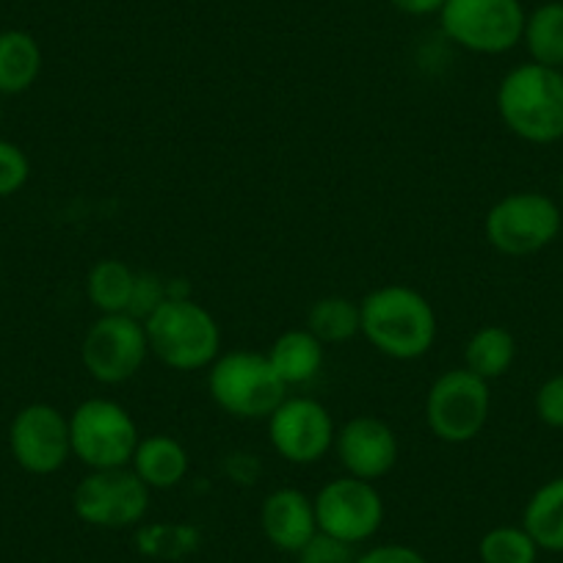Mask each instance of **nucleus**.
Instances as JSON below:
<instances>
[{
  "label": "nucleus",
  "instance_id": "aec40b11",
  "mask_svg": "<svg viewBox=\"0 0 563 563\" xmlns=\"http://www.w3.org/2000/svg\"><path fill=\"white\" fill-rule=\"evenodd\" d=\"M522 528L539 550L563 552V475L547 481L530 495L522 511Z\"/></svg>",
  "mask_w": 563,
  "mask_h": 563
},
{
  "label": "nucleus",
  "instance_id": "f3484780",
  "mask_svg": "<svg viewBox=\"0 0 563 563\" xmlns=\"http://www.w3.org/2000/svg\"><path fill=\"white\" fill-rule=\"evenodd\" d=\"M265 356L285 387H301L318 378L327 360V349L310 329H288L271 343Z\"/></svg>",
  "mask_w": 563,
  "mask_h": 563
},
{
  "label": "nucleus",
  "instance_id": "7c9ffc66",
  "mask_svg": "<svg viewBox=\"0 0 563 563\" xmlns=\"http://www.w3.org/2000/svg\"><path fill=\"white\" fill-rule=\"evenodd\" d=\"M389 3L409 18H431L445 7V0H389Z\"/></svg>",
  "mask_w": 563,
  "mask_h": 563
},
{
  "label": "nucleus",
  "instance_id": "7ed1b4c3",
  "mask_svg": "<svg viewBox=\"0 0 563 563\" xmlns=\"http://www.w3.org/2000/svg\"><path fill=\"white\" fill-rule=\"evenodd\" d=\"M150 354L180 373L208 371L221 354V327L208 307L191 296L166 299L144 321Z\"/></svg>",
  "mask_w": 563,
  "mask_h": 563
},
{
  "label": "nucleus",
  "instance_id": "1a4fd4ad",
  "mask_svg": "<svg viewBox=\"0 0 563 563\" xmlns=\"http://www.w3.org/2000/svg\"><path fill=\"white\" fill-rule=\"evenodd\" d=\"M150 489L130 467L89 470L73 492V511L84 525L124 530L144 522L150 514Z\"/></svg>",
  "mask_w": 563,
  "mask_h": 563
},
{
  "label": "nucleus",
  "instance_id": "39448f33",
  "mask_svg": "<svg viewBox=\"0 0 563 563\" xmlns=\"http://www.w3.org/2000/svg\"><path fill=\"white\" fill-rule=\"evenodd\" d=\"M563 230L561 205L541 191H514L497 199L484 219V235L503 257H530L555 243Z\"/></svg>",
  "mask_w": 563,
  "mask_h": 563
},
{
  "label": "nucleus",
  "instance_id": "0eeeda50",
  "mask_svg": "<svg viewBox=\"0 0 563 563\" xmlns=\"http://www.w3.org/2000/svg\"><path fill=\"white\" fill-rule=\"evenodd\" d=\"M522 0H445L440 9L442 34L475 56H503L522 45Z\"/></svg>",
  "mask_w": 563,
  "mask_h": 563
},
{
  "label": "nucleus",
  "instance_id": "b1692460",
  "mask_svg": "<svg viewBox=\"0 0 563 563\" xmlns=\"http://www.w3.org/2000/svg\"><path fill=\"white\" fill-rule=\"evenodd\" d=\"M539 552V544L522 525H497L478 541L481 563H536Z\"/></svg>",
  "mask_w": 563,
  "mask_h": 563
},
{
  "label": "nucleus",
  "instance_id": "dca6fc26",
  "mask_svg": "<svg viewBox=\"0 0 563 563\" xmlns=\"http://www.w3.org/2000/svg\"><path fill=\"white\" fill-rule=\"evenodd\" d=\"M130 470L153 492L175 489L186 481L191 459H188L186 445L180 440L169 434H153L139 440Z\"/></svg>",
  "mask_w": 563,
  "mask_h": 563
},
{
  "label": "nucleus",
  "instance_id": "c756f323",
  "mask_svg": "<svg viewBox=\"0 0 563 563\" xmlns=\"http://www.w3.org/2000/svg\"><path fill=\"white\" fill-rule=\"evenodd\" d=\"M354 563H429L420 550L409 544H378L360 552Z\"/></svg>",
  "mask_w": 563,
  "mask_h": 563
},
{
  "label": "nucleus",
  "instance_id": "cd10ccee",
  "mask_svg": "<svg viewBox=\"0 0 563 563\" xmlns=\"http://www.w3.org/2000/svg\"><path fill=\"white\" fill-rule=\"evenodd\" d=\"M166 299H169V285H166L158 274H139V279H135L133 305H130L128 316L139 318V321H147Z\"/></svg>",
  "mask_w": 563,
  "mask_h": 563
},
{
  "label": "nucleus",
  "instance_id": "20e7f679",
  "mask_svg": "<svg viewBox=\"0 0 563 563\" xmlns=\"http://www.w3.org/2000/svg\"><path fill=\"white\" fill-rule=\"evenodd\" d=\"M208 393L213 404L238 420H268L288 398L268 356L257 351H230L208 367Z\"/></svg>",
  "mask_w": 563,
  "mask_h": 563
},
{
  "label": "nucleus",
  "instance_id": "a878e982",
  "mask_svg": "<svg viewBox=\"0 0 563 563\" xmlns=\"http://www.w3.org/2000/svg\"><path fill=\"white\" fill-rule=\"evenodd\" d=\"M31 177V161L20 144L0 139V199H9L25 188Z\"/></svg>",
  "mask_w": 563,
  "mask_h": 563
},
{
  "label": "nucleus",
  "instance_id": "9d476101",
  "mask_svg": "<svg viewBox=\"0 0 563 563\" xmlns=\"http://www.w3.org/2000/svg\"><path fill=\"white\" fill-rule=\"evenodd\" d=\"M147 356V329L133 316H100L80 343V362L102 387H117L139 376Z\"/></svg>",
  "mask_w": 563,
  "mask_h": 563
},
{
  "label": "nucleus",
  "instance_id": "5701e85b",
  "mask_svg": "<svg viewBox=\"0 0 563 563\" xmlns=\"http://www.w3.org/2000/svg\"><path fill=\"white\" fill-rule=\"evenodd\" d=\"M307 329L323 345L356 338L362 332L360 301H351L345 296H323L307 312Z\"/></svg>",
  "mask_w": 563,
  "mask_h": 563
},
{
  "label": "nucleus",
  "instance_id": "bb28decb",
  "mask_svg": "<svg viewBox=\"0 0 563 563\" xmlns=\"http://www.w3.org/2000/svg\"><path fill=\"white\" fill-rule=\"evenodd\" d=\"M360 552H354V544H345V541L334 539L318 530L299 552H296V561L299 563H354Z\"/></svg>",
  "mask_w": 563,
  "mask_h": 563
},
{
  "label": "nucleus",
  "instance_id": "423d86ee",
  "mask_svg": "<svg viewBox=\"0 0 563 563\" xmlns=\"http://www.w3.org/2000/svg\"><path fill=\"white\" fill-rule=\"evenodd\" d=\"M73 456L89 470L130 467L139 448V426L119 400L89 398L69 415Z\"/></svg>",
  "mask_w": 563,
  "mask_h": 563
},
{
  "label": "nucleus",
  "instance_id": "393cba45",
  "mask_svg": "<svg viewBox=\"0 0 563 563\" xmlns=\"http://www.w3.org/2000/svg\"><path fill=\"white\" fill-rule=\"evenodd\" d=\"M135 544H139L141 555L158 558V561H177V558H186L188 552L197 550L199 533L188 525H144L135 536Z\"/></svg>",
  "mask_w": 563,
  "mask_h": 563
},
{
  "label": "nucleus",
  "instance_id": "f03ea898",
  "mask_svg": "<svg viewBox=\"0 0 563 563\" xmlns=\"http://www.w3.org/2000/svg\"><path fill=\"white\" fill-rule=\"evenodd\" d=\"M508 133L536 147L563 139V69L525 62L503 75L495 95Z\"/></svg>",
  "mask_w": 563,
  "mask_h": 563
},
{
  "label": "nucleus",
  "instance_id": "2eb2a0df",
  "mask_svg": "<svg viewBox=\"0 0 563 563\" xmlns=\"http://www.w3.org/2000/svg\"><path fill=\"white\" fill-rule=\"evenodd\" d=\"M260 528L271 547L296 555L318 533L316 503L294 486L274 489L260 506Z\"/></svg>",
  "mask_w": 563,
  "mask_h": 563
},
{
  "label": "nucleus",
  "instance_id": "6ab92c4d",
  "mask_svg": "<svg viewBox=\"0 0 563 563\" xmlns=\"http://www.w3.org/2000/svg\"><path fill=\"white\" fill-rule=\"evenodd\" d=\"M139 271L122 260H100L86 276V296L100 316H128L133 305Z\"/></svg>",
  "mask_w": 563,
  "mask_h": 563
},
{
  "label": "nucleus",
  "instance_id": "6e6552de",
  "mask_svg": "<svg viewBox=\"0 0 563 563\" xmlns=\"http://www.w3.org/2000/svg\"><path fill=\"white\" fill-rule=\"evenodd\" d=\"M426 426L448 445H467L486 429L492 415L489 382L467 367H451L434 378L426 395Z\"/></svg>",
  "mask_w": 563,
  "mask_h": 563
},
{
  "label": "nucleus",
  "instance_id": "473e14b6",
  "mask_svg": "<svg viewBox=\"0 0 563 563\" xmlns=\"http://www.w3.org/2000/svg\"><path fill=\"white\" fill-rule=\"evenodd\" d=\"M0 113H3V106H0Z\"/></svg>",
  "mask_w": 563,
  "mask_h": 563
},
{
  "label": "nucleus",
  "instance_id": "2f4dec72",
  "mask_svg": "<svg viewBox=\"0 0 563 563\" xmlns=\"http://www.w3.org/2000/svg\"><path fill=\"white\" fill-rule=\"evenodd\" d=\"M558 194H561V202H563V175H561V180H558Z\"/></svg>",
  "mask_w": 563,
  "mask_h": 563
},
{
  "label": "nucleus",
  "instance_id": "c85d7f7f",
  "mask_svg": "<svg viewBox=\"0 0 563 563\" xmlns=\"http://www.w3.org/2000/svg\"><path fill=\"white\" fill-rule=\"evenodd\" d=\"M533 406L536 417L544 422L547 429L563 431V373H555L536 389Z\"/></svg>",
  "mask_w": 563,
  "mask_h": 563
},
{
  "label": "nucleus",
  "instance_id": "f8f14e48",
  "mask_svg": "<svg viewBox=\"0 0 563 563\" xmlns=\"http://www.w3.org/2000/svg\"><path fill=\"white\" fill-rule=\"evenodd\" d=\"M318 530L345 544H362L373 539L384 525V500L371 481L340 475L312 497Z\"/></svg>",
  "mask_w": 563,
  "mask_h": 563
},
{
  "label": "nucleus",
  "instance_id": "9b49d317",
  "mask_svg": "<svg viewBox=\"0 0 563 563\" xmlns=\"http://www.w3.org/2000/svg\"><path fill=\"white\" fill-rule=\"evenodd\" d=\"M268 442L276 456L296 467H312L334 448V426L327 406L316 398H285L268 417Z\"/></svg>",
  "mask_w": 563,
  "mask_h": 563
},
{
  "label": "nucleus",
  "instance_id": "a211bd4d",
  "mask_svg": "<svg viewBox=\"0 0 563 563\" xmlns=\"http://www.w3.org/2000/svg\"><path fill=\"white\" fill-rule=\"evenodd\" d=\"M42 75V47L23 29L0 31V97L29 91Z\"/></svg>",
  "mask_w": 563,
  "mask_h": 563
},
{
  "label": "nucleus",
  "instance_id": "4be33fe9",
  "mask_svg": "<svg viewBox=\"0 0 563 563\" xmlns=\"http://www.w3.org/2000/svg\"><path fill=\"white\" fill-rule=\"evenodd\" d=\"M522 45L533 64L563 69V0H547L528 12Z\"/></svg>",
  "mask_w": 563,
  "mask_h": 563
},
{
  "label": "nucleus",
  "instance_id": "4468645a",
  "mask_svg": "<svg viewBox=\"0 0 563 563\" xmlns=\"http://www.w3.org/2000/svg\"><path fill=\"white\" fill-rule=\"evenodd\" d=\"M334 453L345 475L360 481H378L398 464V437L382 417L356 415L334 434Z\"/></svg>",
  "mask_w": 563,
  "mask_h": 563
},
{
  "label": "nucleus",
  "instance_id": "412c9836",
  "mask_svg": "<svg viewBox=\"0 0 563 563\" xmlns=\"http://www.w3.org/2000/svg\"><path fill=\"white\" fill-rule=\"evenodd\" d=\"M514 360H517V340L506 327H497V323L475 329L464 345V367L484 382L506 376Z\"/></svg>",
  "mask_w": 563,
  "mask_h": 563
},
{
  "label": "nucleus",
  "instance_id": "f257e3e1",
  "mask_svg": "<svg viewBox=\"0 0 563 563\" xmlns=\"http://www.w3.org/2000/svg\"><path fill=\"white\" fill-rule=\"evenodd\" d=\"M360 334L389 360H420L434 349L440 334L431 301L409 285H384L371 290L360 301Z\"/></svg>",
  "mask_w": 563,
  "mask_h": 563
},
{
  "label": "nucleus",
  "instance_id": "ddd939ff",
  "mask_svg": "<svg viewBox=\"0 0 563 563\" xmlns=\"http://www.w3.org/2000/svg\"><path fill=\"white\" fill-rule=\"evenodd\" d=\"M9 451L25 473H58L73 459L69 417L53 404L23 406L9 426Z\"/></svg>",
  "mask_w": 563,
  "mask_h": 563
}]
</instances>
